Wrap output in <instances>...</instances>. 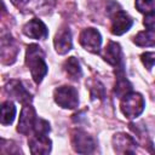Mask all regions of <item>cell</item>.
Here are the masks:
<instances>
[{"label":"cell","mask_w":155,"mask_h":155,"mask_svg":"<svg viewBox=\"0 0 155 155\" xmlns=\"http://www.w3.org/2000/svg\"><path fill=\"white\" fill-rule=\"evenodd\" d=\"M114 149L119 154H133L136 151V140L127 133H116L113 138Z\"/></svg>","instance_id":"8"},{"label":"cell","mask_w":155,"mask_h":155,"mask_svg":"<svg viewBox=\"0 0 155 155\" xmlns=\"http://www.w3.org/2000/svg\"><path fill=\"white\" fill-rule=\"evenodd\" d=\"M25 64L30 70L31 78L36 84H40L44 76L47 74V65L42 50L38 45H30L25 53Z\"/></svg>","instance_id":"1"},{"label":"cell","mask_w":155,"mask_h":155,"mask_svg":"<svg viewBox=\"0 0 155 155\" xmlns=\"http://www.w3.org/2000/svg\"><path fill=\"white\" fill-rule=\"evenodd\" d=\"M143 24H144V27L148 30L155 31V10L145 15V18L143 21Z\"/></svg>","instance_id":"22"},{"label":"cell","mask_w":155,"mask_h":155,"mask_svg":"<svg viewBox=\"0 0 155 155\" xmlns=\"http://www.w3.org/2000/svg\"><path fill=\"white\" fill-rule=\"evenodd\" d=\"M29 148L33 154H48L51 150V140L47 136L34 134L29 138Z\"/></svg>","instance_id":"14"},{"label":"cell","mask_w":155,"mask_h":155,"mask_svg":"<svg viewBox=\"0 0 155 155\" xmlns=\"http://www.w3.org/2000/svg\"><path fill=\"white\" fill-rule=\"evenodd\" d=\"M34 134L39 136H47L50 132V124L44 119H36V122L34 125Z\"/></svg>","instance_id":"19"},{"label":"cell","mask_w":155,"mask_h":155,"mask_svg":"<svg viewBox=\"0 0 155 155\" xmlns=\"http://www.w3.org/2000/svg\"><path fill=\"white\" fill-rule=\"evenodd\" d=\"M71 142H73V147H74L75 151L80 153V154L92 153L96 147L93 138L81 130H75L73 132Z\"/></svg>","instance_id":"6"},{"label":"cell","mask_w":155,"mask_h":155,"mask_svg":"<svg viewBox=\"0 0 155 155\" xmlns=\"http://www.w3.org/2000/svg\"><path fill=\"white\" fill-rule=\"evenodd\" d=\"M23 33L31 39H46L48 35V30H47L46 25L44 24L42 21H40L38 18L30 19L23 27Z\"/></svg>","instance_id":"10"},{"label":"cell","mask_w":155,"mask_h":155,"mask_svg":"<svg viewBox=\"0 0 155 155\" xmlns=\"http://www.w3.org/2000/svg\"><path fill=\"white\" fill-rule=\"evenodd\" d=\"M79 41H80V45L85 50H87L92 53H97L99 51V47L102 44V36L97 29L86 28L81 31V34L79 36Z\"/></svg>","instance_id":"5"},{"label":"cell","mask_w":155,"mask_h":155,"mask_svg":"<svg viewBox=\"0 0 155 155\" xmlns=\"http://www.w3.org/2000/svg\"><path fill=\"white\" fill-rule=\"evenodd\" d=\"M63 68H64L67 75H68L71 80H79V79L82 76V69H81V67H80L79 61H78L75 57H69V58L64 62Z\"/></svg>","instance_id":"15"},{"label":"cell","mask_w":155,"mask_h":155,"mask_svg":"<svg viewBox=\"0 0 155 155\" xmlns=\"http://www.w3.org/2000/svg\"><path fill=\"white\" fill-rule=\"evenodd\" d=\"M53 42H54L56 51L59 54H64L68 51H70L73 47V40H71V33H70L69 28L68 27L61 28L57 31Z\"/></svg>","instance_id":"9"},{"label":"cell","mask_w":155,"mask_h":155,"mask_svg":"<svg viewBox=\"0 0 155 155\" xmlns=\"http://www.w3.org/2000/svg\"><path fill=\"white\" fill-rule=\"evenodd\" d=\"M90 92H91V97L93 99H103L105 97V90H104V86L94 80L91 85H90Z\"/></svg>","instance_id":"18"},{"label":"cell","mask_w":155,"mask_h":155,"mask_svg":"<svg viewBox=\"0 0 155 155\" xmlns=\"http://www.w3.org/2000/svg\"><path fill=\"white\" fill-rule=\"evenodd\" d=\"M56 103L65 109H75L79 104L78 91L73 86H61L54 90Z\"/></svg>","instance_id":"4"},{"label":"cell","mask_w":155,"mask_h":155,"mask_svg":"<svg viewBox=\"0 0 155 155\" xmlns=\"http://www.w3.org/2000/svg\"><path fill=\"white\" fill-rule=\"evenodd\" d=\"M136 7L138 8L139 12H143L147 15L154 11L155 1L154 0H136Z\"/></svg>","instance_id":"20"},{"label":"cell","mask_w":155,"mask_h":155,"mask_svg":"<svg viewBox=\"0 0 155 155\" xmlns=\"http://www.w3.org/2000/svg\"><path fill=\"white\" fill-rule=\"evenodd\" d=\"M144 107H145L144 98L142 97V94L136 92H128L127 94H125L120 104L122 114L128 119H134L139 116L143 113Z\"/></svg>","instance_id":"2"},{"label":"cell","mask_w":155,"mask_h":155,"mask_svg":"<svg viewBox=\"0 0 155 155\" xmlns=\"http://www.w3.org/2000/svg\"><path fill=\"white\" fill-rule=\"evenodd\" d=\"M35 122H36V115H35L34 108L29 104L24 105L19 116L17 131L22 134H29V132L34 128Z\"/></svg>","instance_id":"7"},{"label":"cell","mask_w":155,"mask_h":155,"mask_svg":"<svg viewBox=\"0 0 155 155\" xmlns=\"http://www.w3.org/2000/svg\"><path fill=\"white\" fill-rule=\"evenodd\" d=\"M102 57L103 59L109 63L110 65L114 67H119L120 64H122V53H121V47L119 44L110 41L105 48L102 52Z\"/></svg>","instance_id":"11"},{"label":"cell","mask_w":155,"mask_h":155,"mask_svg":"<svg viewBox=\"0 0 155 155\" xmlns=\"http://www.w3.org/2000/svg\"><path fill=\"white\" fill-rule=\"evenodd\" d=\"M140 59L147 69H151V67L155 64V52H145L140 56Z\"/></svg>","instance_id":"21"},{"label":"cell","mask_w":155,"mask_h":155,"mask_svg":"<svg viewBox=\"0 0 155 155\" xmlns=\"http://www.w3.org/2000/svg\"><path fill=\"white\" fill-rule=\"evenodd\" d=\"M6 91L10 96H12L16 101H18L19 103L24 104V103H29L31 101V96L30 93L25 90V87H23V85L17 81V80H11L7 85H6Z\"/></svg>","instance_id":"12"},{"label":"cell","mask_w":155,"mask_h":155,"mask_svg":"<svg viewBox=\"0 0 155 155\" xmlns=\"http://www.w3.org/2000/svg\"><path fill=\"white\" fill-rule=\"evenodd\" d=\"M16 116V107L12 102L7 101L2 103L1 105V124L2 125H10L15 120Z\"/></svg>","instance_id":"17"},{"label":"cell","mask_w":155,"mask_h":155,"mask_svg":"<svg viewBox=\"0 0 155 155\" xmlns=\"http://www.w3.org/2000/svg\"><path fill=\"white\" fill-rule=\"evenodd\" d=\"M108 13L111 18V27H110V30L114 35H122L124 33H126L133 24V21L132 18L126 13L124 12L119 6L117 4H114V8L108 7Z\"/></svg>","instance_id":"3"},{"label":"cell","mask_w":155,"mask_h":155,"mask_svg":"<svg viewBox=\"0 0 155 155\" xmlns=\"http://www.w3.org/2000/svg\"><path fill=\"white\" fill-rule=\"evenodd\" d=\"M11 1H12V4H13V5H16V6H18V7H19V6L25 5L29 0H11Z\"/></svg>","instance_id":"23"},{"label":"cell","mask_w":155,"mask_h":155,"mask_svg":"<svg viewBox=\"0 0 155 155\" xmlns=\"http://www.w3.org/2000/svg\"><path fill=\"white\" fill-rule=\"evenodd\" d=\"M18 53V47L16 46V42L13 41V39L8 35V38H2V42H1V58L2 62L6 64H11L16 61Z\"/></svg>","instance_id":"13"},{"label":"cell","mask_w":155,"mask_h":155,"mask_svg":"<svg viewBox=\"0 0 155 155\" xmlns=\"http://www.w3.org/2000/svg\"><path fill=\"white\" fill-rule=\"evenodd\" d=\"M134 44L142 47H150V46H155V31L153 30H143L139 31L134 39H133Z\"/></svg>","instance_id":"16"}]
</instances>
